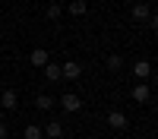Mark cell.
Wrapping results in <instances>:
<instances>
[{"label":"cell","instance_id":"obj_1","mask_svg":"<svg viewBox=\"0 0 158 139\" xmlns=\"http://www.w3.org/2000/svg\"><path fill=\"white\" fill-rule=\"evenodd\" d=\"M130 98H133L136 104H146V101H152V85H149V82H136L133 92H130Z\"/></svg>","mask_w":158,"mask_h":139},{"label":"cell","instance_id":"obj_2","mask_svg":"<svg viewBox=\"0 0 158 139\" xmlns=\"http://www.w3.org/2000/svg\"><path fill=\"white\" fill-rule=\"evenodd\" d=\"M60 108L67 111V114H76L79 108H82V98H79L76 92H63V95H60Z\"/></svg>","mask_w":158,"mask_h":139},{"label":"cell","instance_id":"obj_3","mask_svg":"<svg viewBox=\"0 0 158 139\" xmlns=\"http://www.w3.org/2000/svg\"><path fill=\"white\" fill-rule=\"evenodd\" d=\"M79 76H82V67L76 60H63L60 63V79H79Z\"/></svg>","mask_w":158,"mask_h":139},{"label":"cell","instance_id":"obj_4","mask_svg":"<svg viewBox=\"0 0 158 139\" xmlns=\"http://www.w3.org/2000/svg\"><path fill=\"white\" fill-rule=\"evenodd\" d=\"M133 76H136V82H146L152 76V60H136L133 63Z\"/></svg>","mask_w":158,"mask_h":139},{"label":"cell","instance_id":"obj_5","mask_svg":"<svg viewBox=\"0 0 158 139\" xmlns=\"http://www.w3.org/2000/svg\"><path fill=\"white\" fill-rule=\"evenodd\" d=\"M108 123H111V130H127V126H130V117H127L123 111H111V114H108Z\"/></svg>","mask_w":158,"mask_h":139},{"label":"cell","instance_id":"obj_6","mask_svg":"<svg viewBox=\"0 0 158 139\" xmlns=\"http://www.w3.org/2000/svg\"><path fill=\"white\" fill-rule=\"evenodd\" d=\"M16 104H19V95L13 92V88L0 92V108H3V111H16Z\"/></svg>","mask_w":158,"mask_h":139},{"label":"cell","instance_id":"obj_7","mask_svg":"<svg viewBox=\"0 0 158 139\" xmlns=\"http://www.w3.org/2000/svg\"><path fill=\"white\" fill-rule=\"evenodd\" d=\"M41 70H44V79H48V82H60V63L48 60V63H44Z\"/></svg>","mask_w":158,"mask_h":139},{"label":"cell","instance_id":"obj_8","mask_svg":"<svg viewBox=\"0 0 158 139\" xmlns=\"http://www.w3.org/2000/svg\"><path fill=\"white\" fill-rule=\"evenodd\" d=\"M54 104H57V98H54V95H44V92H38V95H35V108H38V111H51Z\"/></svg>","mask_w":158,"mask_h":139},{"label":"cell","instance_id":"obj_9","mask_svg":"<svg viewBox=\"0 0 158 139\" xmlns=\"http://www.w3.org/2000/svg\"><path fill=\"white\" fill-rule=\"evenodd\" d=\"M29 60H32V67H38V70H41V67H44V63L51 60V54H48V51H44V47H35V51H32V54H29Z\"/></svg>","mask_w":158,"mask_h":139},{"label":"cell","instance_id":"obj_10","mask_svg":"<svg viewBox=\"0 0 158 139\" xmlns=\"http://www.w3.org/2000/svg\"><path fill=\"white\" fill-rule=\"evenodd\" d=\"M133 19H136V22H149V19H152L149 3H136V6H133Z\"/></svg>","mask_w":158,"mask_h":139},{"label":"cell","instance_id":"obj_11","mask_svg":"<svg viewBox=\"0 0 158 139\" xmlns=\"http://www.w3.org/2000/svg\"><path fill=\"white\" fill-rule=\"evenodd\" d=\"M41 133H44L48 139H60V136H63V123H60V120H51V123L44 126Z\"/></svg>","mask_w":158,"mask_h":139},{"label":"cell","instance_id":"obj_12","mask_svg":"<svg viewBox=\"0 0 158 139\" xmlns=\"http://www.w3.org/2000/svg\"><path fill=\"white\" fill-rule=\"evenodd\" d=\"M67 13H70V16H85V13H89V3H85V0H73V3L67 6Z\"/></svg>","mask_w":158,"mask_h":139},{"label":"cell","instance_id":"obj_13","mask_svg":"<svg viewBox=\"0 0 158 139\" xmlns=\"http://www.w3.org/2000/svg\"><path fill=\"white\" fill-rule=\"evenodd\" d=\"M63 16V3H48V10H44V19H51V22H57Z\"/></svg>","mask_w":158,"mask_h":139},{"label":"cell","instance_id":"obj_14","mask_svg":"<svg viewBox=\"0 0 158 139\" xmlns=\"http://www.w3.org/2000/svg\"><path fill=\"white\" fill-rule=\"evenodd\" d=\"M44 133H41V126H38V123H29V126H25V130H22V139H41Z\"/></svg>","mask_w":158,"mask_h":139},{"label":"cell","instance_id":"obj_15","mask_svg":"<svg viewBox=\"0 0 158 139\" xmlns=\"http://www.w3.org/2000/svg\"><path fill=\"white\" fill-rule=\"evenodd\" d=\"M108 70H114V73L123 70V57H120V54H111V57H108Z\"/></svg>","mask_w":158,"mask_h":139},{"label":"cell","instance_id":"obj_16","mask_svg":"<svg viewBox=\"0 0 158 139\" xmlns=\"http://www.w3.org/2000/svg\"><path fill=\"white\" fill-rule=\"evenodd\" d=\"M6 136H10V123L0 120V139H6Z\"/></svg>","mask_w":158,"mask_h":139}]
</instances>
